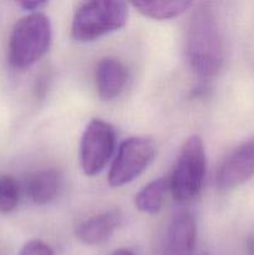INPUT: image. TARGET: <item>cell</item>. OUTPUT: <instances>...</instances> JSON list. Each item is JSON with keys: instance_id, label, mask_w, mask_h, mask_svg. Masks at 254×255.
Listing matches in <instances>:
<instances>
[{"instance_id": "1", "label": "cell", "mask_w": 254, "mask_h": 255, "mask_svg": "<svg viewBox=\"0 0 254 255\" xmlns=\"http://www.w3.org/2000/svg\"><path fill=\"white\" fill-rule=\"evenodd\" d=\"M186 57L201 77L216 76L223 67L224 44L218 20L208 5L192 12L186 31Z\"/></svg>"}, {"instance_id": "2", "label": "cell", "mask_w": 254, "mask_h": 255, "mask_svg": "<svg viewBox=\"0 0 254 255\" xmlns=\"http://www.w3.org/2000/svg\"><path fill=\"white\" fill-rule=\"evenodd\" d=\"M51 39L49 17L40 11L30 12L12 27L7 47L9 64L19 70L32 66L49 51Z\"/></svg>"}, {"instance_id": "3", "label": "cell", "mask_w": 254, "mask_h": 255, "mask_svg": "<svg viewBox=\"0 0 254 255\" xmlns=\"http://www.w3.org/2000/svg\"><path fill=\"white\" fill-rule=\"evenodd\" d=\"M128 19V5L116 0H95L82 2L71 22L72 39L89 42L119 31Z\"/></svg>"}, {"instance_id": "4", "label": "cell", "mask_w": 254, "mask_h": 255, "mask_svg": "<svg viewBox=\"0 0 254 255\" xmlns=\"http://www.w3.org/2000/svg\"><path fill=\"white\" fill-rule=\"evenodd\" d=\"M207 156L203 139L198 134L188 137L182 144L172 171L169 191L179 203H187L201 193L206 177Z\"/></svg>"}, {"instance_id": "5", "label": "cell", "mask_w": 254, "mask_h": 255, "mask_svg": "<svg viewBox=\"0 0 254 255\" xmlns=\"http://www.w3.org/2000/svg\"><path fill=\"white\" fill-rule=\"evenodd\" d=\"M156 152V142L151 137L136 136L125 139L110 168V186L120 188L134 181L153 161Z\"/></svg>"}, {"instance_id": "6", "label": "cell", "mask_w": 254, "mask_h": 255, "mask_svg": "<svg viewBox=\"0 0 254 255\" xmlns=\"http://www.w3.org/2000/svg\"><path fill=\"white\" fill-rule=\"evenodd\" d=\"M116 147V131L100 119L90 121L80 142V166L86 176L94 177L106 167Z\"/></svg>"}, {"instance_id": "7", "label": "cell", "mask_w": 254, "mask_h": 255, "mask_svg": "<svg viewBox=\"0 0 254 255\" xmlns=\"http://www.w3.org/2000/svg\"><path fill=\"white\" fill-rule=\"evenodd\" d=\"M252 177H254V137L227 154L217 171L216 184L222 191H228L242 186Z\"/></svg>"}, {"instance_id": "8", "label": "cell", "mask_w": 254, "mask_h": 255, "mask_svg": "<svg viewBox=\"0 0 254 255\" xmlns=\"http://www.w3.org/2000/svg\"><path fill=\"white\" fill-rule=\"evenodd\" d=\"M197 243L196 219L189 212H179L167 227L163 255H194Z\"/></svg>"}, {"instance_id": "9", "label": "cell", "mask_w": 254, "mask_h": 255, "mask_svg": "<svg viewBox=\"0 0 254 255\" xmlns=\"http://www.w3.org/2000/svg\"><path fill=\"white\" fill-rule=\"evenodd\" d=\"M128 71L122 61L107 56L99 61L95 72V81L99 97L104 101H112L121 95L127 84Z\"/></svg>"}, {"instance_id": "10", "label": "cell", "mask_w": 254, "mask_h": 255, "mask_svg": "<svg viewBox=\"0 0 254 255\" xmlns=\"http://www.w3.org/2000/svg\"><path fill=\"white\" fill-rule=\"evenodd\" d=\"M121 222V214L117 211H107L95 214L81 222L75 229V236L86 246H99L111 238Z\"/></svg>"}, {"instance_id": "11", "label": "cell", "mask_w": 254, "mask_h": 255, "mask_svg": "<svg viewBox=\"0 0 254 255\" xmlns=\"http://www.w3.org/2000/svg\"><path fill=\"white\" fill-rule=\"evenodd\" d=\"M61 184L62 177L57 169H42L30 179L29 196L35 204H47L56 198Z\"/></svg>"}, {"instance_id": "12", "label": "cell", "mask_w": 254, "mask_h": 255, "mask_svg": "<svg viewBox=\"0 0 254 255\" xmlns=\"http://www.w3.org/2000/svg\"><path fill=\"white\" fill-rule=\"evenodd\" d=\"M169 189L168 179L156 178L143 187L134 197V206L139 212L146 214H157L162 209Z\"/></svg>"}, {"instance_id": "13", "label": "cell", "mask_w": 254, "mask_h": 255, "mask_svg": "<svg viewBox=\"0 0 254 255\" xmlns=\"http://www.w3.org/2000/svg\"><path fill=\"white\" fill-rule=\"evenodd\" d=\"M132 5L146 17L154 20H168L181 16L187 10H189L193 2L186 0H176V1L154 0V1H137Z\"/></svg>"}, {"instance_id": "14", "label": "cell", "mask_w": 254, "mask_h": 255, "mask_svg": "<svg viewBox=\"0 0 254 255\" xmlns=\"http://www.w3.org/2000/svg\"><path fill=\"white\" fill-rule=\"evenodd\" d=\"M20 201V187L11 176L0 177V213L9 214L16 209Z\"/></svg>"}, {"instance_id": "15", "label": "cell", "mask_w": 254, "mask_h": 255, "mask_svg": "<svg viewBox=\"0 0 254 255\" xmlns=\"http://www.w3.org/2000/svg\"><path fill=\"white\" fill-rule=\"evenodd\" d=\"M19 255H55L54 251L49 244L44 243L42 241H29L20 249Z\"/></svg>"}, {"instance_id": "16", "label": "cell", "mask_w": 254, "mask_h": 255, "mask_svg": "<svg viewBox=\"0 0 254 255\" xmlns=\"http://www.w3.org/2000/svg\"><path fill=\"white\" fill-rule=\"evenodd\" d=\"M17 5L30 12H37L41 7L47 5V1H20L17 2Z\"/></svg>"}, {"instance_id": "17", "label": "cell", "mask_w": 254, "mask_h": 255, "mask_svg": "<svg viewBox=\"0 0 254 255\" xmlns=\"http://www.w3.org/2000/svg\"><path fill=\"white\" fill-rule=\"evenodd\" d=\"M109 255H134V254L132 253L131 251H128V249L121 248V249H117V251L112 252V253L109 254Z\"/></svg>"}]
</instances>
